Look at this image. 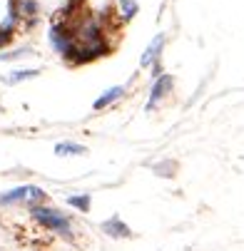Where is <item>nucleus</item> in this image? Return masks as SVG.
Listing matches in <instances>:
<instances>
[{
  "label": "nucleus",
  "mask_w": 244,
  "mask_h": 251,
  "mask_svg": "<svg viewBox=\"0 0 244 251\" xmlns=\"http://www.w3.org/2000/svg\"><path fill=\"white\" fill-rule=\"evenodd\" d=\"M27 209H30V211H27V214H30V219L38 224V226H43V229H48V231L62 236L65 241H73V239H75V226H73V219H70V214H65V211L50 206L48 201H43V204H32V206H27Z\"/></svg>",
  "instance_id": "nucleus-1"
},
{
  "label": "nucleus",
  "mask_w": 244,
  "mask_h": 251,
  "mask_svg": "<svg viewBox=\"0 0 244 251\" xmlns=\"http://www.w3.org/2000/svg\"><path fill=\"white\" fill-rule=\"evenodd\" d=\"M48 43L60 57H65L78 43L75 40V25L62 20V18H53V23L48 27Z\"/></svg>",
  "instance_id": "nucleus-2"
},
{
  "label": "nucleus",
  "mask_w": 244,
  "mask_h": 251,
  "mask_svg": "<svg viewBox=\"0 0 244 251\" xmlns=\"http://www.w3.org/2000/svg\"><path fill=\"white\" fill-rule=\"evenodd\" d=\"M174 85H177V77L169 75V73H162L157 80H152L150 92H147V104H145V112H155V110H160L162 102H164L167 97H172Z\"/></svg>",
  "instance_id": "nucleus-3"
},
{
  "label": "nucleus",
  "mask_w": 244,
  "mask_h": 251,
  "mask_svg": "<svg viewBox=\"0 0 244 251\" xmlns=\"http://www.w3.org/2000/svg\"><path fill=\"white\" fill-rule=\"evenodd\" d=\"M164 45H167V35L164 32H157L155 38L147 43L145 52L139 55V70H150L155 62L162 60V52H164Z\"/></svg>",
  "instance_id": "nucleus-4"
},
{
  "label": "nucleus",
  "mask_w": 244,
  "mask_h": 251,
  "mask_svg": "<svg viewBox=\"0 0 244 251\" xmlns=\"http://www.w3.org/2000/svg\"><path fill=\"white\" fill-rule=\"evenodd\" d=\"M100 229H102L105 236H110V239H132V236H135V231L130 229V224L122 222L120 214H112L110 219H105V222L100 224Z\"/></svg>",
  "instance_id": "nucleus-5"
},
{
  "label": "nucleus",
  "mask_w": 244,
  "mask_h": 251,
  "mask_svg": "<svg viewBox=\"0 0 244 251\" xmlns=\"http://www.w3.org/2000/svg\"><path fill=\"white\" fill-rule=\"evenodd\" d=\"M125 95H127V85H112V87H108L100 97H95V102H92V112L108 110V107H112V104H117L120 100H125Z\"/></svg>",
  "instance_id": "nucleus-6"
},
{
  "label": "nucleus",
  "mask_w": 244,
  "mask_h": 251,
  "mask_svg": "<svg viewBox=\"0 0 244 251\" xmlns=\"http://www.w3.org/2000/svg\"><path fill=\"white\" fill-rule=\"evenodd\" d=\"M40 73H43L40 67H18V70H13V73L3 75L0 80H3V85H8V87H18V85H23L27 80L40 77Z\"/></svg>",
  "instance_id": "nucleus-7"
},
{
  "label": "nucleus",
  "mask_w": 244,
  "mask_h": 251,
  "mask_svg": "<svg viewBox=\"0 0 244 251\" xmlns=\"http://www.w3.org/2000/svg\"><path fill=\"white\" fill-rule=\"evenodd\" d=\"M30 192H32V184L13 187L10 192H3V194H0V206H18V204H27Z\"/></svg>",
  "instance_id": "nucleus-8"
},
{
  "label": "nucleus",
  "mask_w": 244,
  "mask_h": 251,
  "mask_svg": "<svg viewBox=\"0 0 244 251\" xmlns=\"http://www.w3.org/2000/svg\"><path fill=\"white\" fill-rule=\"evenodd\" d=\"M53 152H55V157H85L87 147L80 145V142H73V139H62V142H55Z\"/></svg>",
  "instance_id": "nucleus-9"
},
{
  "label": "nucleus",
  "mask_w": 244,
  "mask_h": 251,
  "mask_svg": "<svg viewBox=\"0 0 244 251\" xmlns=\"http://www.w3.org/2000/svg\"><path fill=\"white\" fill-rule=\"evenodd\" d=\"M115 10H117V20L122 25H130L139 13V3L137 0H115Z\"/></svg>",
  "instance_id": "nucleus-10"
},
{
  "label": "nucleus",
  "mask_w": 244,
  "mask_h": 251,
  "mask_svg": "<svg viewBox=\"0 0 244 251\" xmlns=\"http://www.w3.org/2000/svg\"><path fill=\"white\" fill-rule=\"evenodd\" d=\"M150 169H152V174L160 176V179H174V176H177V172H180V162L172 159V157H167V159H160V162L150 164Z\"/></svg>",
  "instance_id": "nucleus-11"
},
{
  "label": "nucleus",
  "mask_w": 244,
  "mask_h": 251,
  "mask_svg": "<svg viewBox=\"0 0 244 251\" xmlns=\"http://www.w3.org/2000/svg\"><path fill=\"white\" fill-rule=\"evenodd\" d=\"M65 204L75 211H82V214H90L92 211V194L90 192H80V194H67L65 197Z\"/></svg>",
  "instance_id": "nucleus-12"
},
{
  "label": "nucleus",
  "mask_w": 244,
  "mask_h": 251,
  "mask_svg": "<svg viewBox=\"0 0 244 251\" xmlns=\"http://www.w3.org/2000/svg\"><path fill=\"white\" fill-rule=\"evenodd\" d=\"M30 55H35V48L32 45H20V48L3 50V52H0V60H3V62H18V60L30 57Z\"/></svg>",
  "instance_id": "nucleus-13"
},
{
  "label": "nucleus",
  "mask_w": 244,
  "mask_h": 251,
  "mask_svg": "<svg viewBox=\"0 0 244 251\" xmlns=\"http://www.w3.org/2000/svg\"><path fill=\"white\" fill-rule=\"evenodd\" d=\"M18 10L23 18H38L40 15V3L38 0H18Z\"/></svg>",
  "instance_id": "nucleus-14"
},
{
  "label": "nucleus",
  "mask_w": 244,
  "mask_h": 251,
  "mask_svg": "<svg viewBox=\"0 0 244 251\" xmlns=\"http://www.w3.org/2000/svg\"><path fill=\"white\" fill-rule=\"evenodd\" d=\"M13 40H15V35H10V32H3V30H0V52L8 50V48L13 45Z\"/></svg>",
  "instance_id": "nucleus-15"
},
{
  "label": "nucleus",
  "mask_w": 244,
  "mask_h": 251,
  "mask_svg": "<svg viewBox=\"0 0 244 251\" xmlns=\"http://www.w3.org/2000/svg\"><path fill=\"white\" fill-rule=\"evenodd\" d=\"M38 25H40V15H38V18H23V30H25V32L35 30Z\"/></svg>",
  "instance_id": "nucleus-16"
},
{
  "label": "nucleus",
  "mask_w": 244,
  "mask_h": 251,
  "mask_svg": "<svg viewBox=\"0 0 244 251\" xmlns=\"http://www.w3.org/2000/svg\"><path fill=\"white\" fill-rule=\"evenodd\" d=\"M162 73H164V65H162V60H160V62H155V65L150 67V77H152V80H157Z\"/></svg>",
  "instance_id": "nucleus-17"
}]
</instances>
